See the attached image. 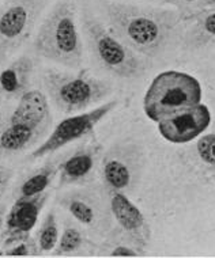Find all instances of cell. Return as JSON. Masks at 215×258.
<instances>
[{"label": "cell", "instance_id": "cell-9", "mask_svg": "<svg viewBox=\"0 0 215 258\" xmlns=\"http://www.w3.org/2000/svg\"><path fill=\"white\" fill-rule=\"evenodd\" d=\"M105 193H106L112 218L116 220L119 226V230L115 231L128 240L131 245L143 250L147 246L151 235L143 214L138 209V207H135L134 203L130 201V199L123 191L105 187Z\"/></svg>", "mask_w": 215, "mask_h": 258}, {"label": "cell", "instance_id": "cell-25", "mask_svg": "<svg viewBox=\"0 0 215 258\" xmlns=\"http://www.w3.org/2000/svg\"><path fill=\"white\" fill-rule=\"evenodd\" d=\"M185 2H196V0H185Z\"/></svg>", "mask_w": 215, "mask_h": 258}, {"label": "cell", "instance_id": "cell-2", "mask_svg": "<svg viewBox=\"0 0 215 258\" xmlns=\"http://www.w3.org/2000/svg\"><path fill=\"white\" fill-rule=\"evenodd\" d=\"M34 50L41 57L68 68L83 62V41L76 23V5L60 0L41 23L34 38Z\"/></svg>", "mask_w": 215, "mask_h": 258}, {"label": "cell", "instance_id": "cell-23", "mask_svg": "<svg viewBox=\"0 0 215 258\" xmlns=\"http://www.w3.org/2000/svg\"><path fill=\"white\" fill-rule=\"evenodd\" d=\"M5 219H6V207L5 205H0V230H2L3 224H5Z\"/></svg>", "mask_w": 215, "mask_h": 258}, {"label": "cell", "instance_id": "cell-13", "mask_svg": "<svg viewBox=\"0 0 215 258\" xmlns=\"http://www.w3.org/2000/svg\"><path fill=\"white\" fill-rule=\"evenodd\" d=\"M211 122L208 107L203 103L184 107L164 120L158 121V129L168 142L181 144L188 143L204 132Z\"/></svg>", "mask_w": 215, "mask_h": 258}, {"label": "cell", "instance_id": "cell-3", "mask_svg": "<svg viewBox=\"0 0 215 258\" xmlns=\"http://www.w3.org/2000/svg\"><path fill=\"white\" fill-rule=\"evenodd\" d=\"M202 86L195 76L180 71H165L155 76L144 95V113L150 120H164L184 107L200 103Z\"/></svg>", "mask_w": 215, "mask_h": 258}, {"label": "cell", "instance_id": "cell-4", "mask_svg": "<svg viewBox=\"0 0 215 258\" xmlns=\"http://www.w3.org/2000/svg\"><path fill=\"white\" fill-rule=\"evenodd\" d=\"M45 90L63 113L81 111L102 101L111 93V86L86 70L68 74L58 70H46L42 75Z\"/></svg>", "mask_w": 215, "mask_h": 258}, {"label": "cell", "instance_id": "cell-20", "mask_svg": "<svg viewBox=\"0 0 215 258\" xmlns=\"http://www.w3.org/2000/svg\"><path fill=\"white\" fill-rule=\"evenodd\" d=\"M38 253L40 251L37 247L36 239H33L32 236H29L26 239L18 240L3 250V254L10 255V257H26V255H37Z\"/></svg>", "mask_w": 215, "mask_h": 258}, {"label": "cell", "instance_id": "cell-1", "mask_svg": "<svg viewBox=\"0 0 215 258\" xmlns=\"http://www.w3.org/2000/svg\"><path fill=\"white\" fill-rule=\"evenodd\" d=\"M111 31L131 48L151 56L166 45L179 18L172 11L143 10L111 0H99Z\"/></svg>", "mask_w": 215, "mask_h": 258}, {"label": "cell", "instance_id": "cell-7", "mask_svg": "<svg viewBox=\"0 0 215 258\" xmlns=\"http://www.w3.org/2000/svg\"><path fill=\"white\" fill-rule=\"evenodd\" d=\"M58 203L87 231L94 235H106L109 232L112 214L105 187L86 186L66 191L59 196Z\"/></svg>", "mask_w": 215, "mask_h": 258}, {"label": "cell", "instance_id": "cell-21", "mask_svg": "<svg viewBox=\"0 0 215 258\" xmlns=\"http://www.w3.org/2000/svg\"><path fill=\"white\" fill-rule=\"evenodd\" d=\"M197 152L203 162L215 166V134L207 135L199 140Z\"/></svg>", "mask_w": 215, "mask_h": 258}, {"label": "cell", "instance_id": "cell-8", "mask_svg": "<svg viewBox=\"0 0 215 258\" xmlns=\"http://www.w3.org/2000/svg\"><path fill=\"white\" fill-rule=\"evenodd\" d=\"M119 105L117 101H109L93 110L86 111L82 114L68 117L56 125L52 134L42 142L34 151L30 154V159H38L45 155L53 154L70 143L76 142L79 139L86 138L87 135L93 134L95 125L99 124L105 117Z\"/></svg>", "mask_w": 215, "mask_h": 258}, {"label": "cell", "instance_id": "cell-19", "mask_svg": "<svg viewBox=\"0 0 215 258\" xmlns=\"http://www.w3.org/2000/svg\"><path fill=\"white\" fill-rule=\"evenodd\" d=\"M215 40V11L204 13L197 17L196 26L191 31V44L204 45Z\"/></svg>", "mask_w": 215, "mask_h": 258}, {"label": "cell", "instance_id": "cell-10", "mask_svg": "<svg viewBox=\"0 0 215 258\" xmlns=\"http://www.w3.org/2000/svg\"><path fill=\"white\" fill-rule=\"evenodd\" d=\"M103 150L97 140L85 143L59 160V187L83 186L94 179L101 166Z\"/></svg>", "mask_w": 215, "mask_h": 258}, {"label": "cell", "instance_id": "cell-17", "mask_svg": "<svg viewBox=\"0 0 215 258\" xmlns=\"http://www.w3.org/2000/svg\"><path fill=\"white\" fill-rule=\"evenodd\" d=\"M94 250H97V245L87 236L86 230L67 222L55 247L53 255H90Z\"/></svg>", "mask_w": 215, "mask_h": 258}, {"label": "cell", "instance_id": "cell-6", "mask_svg": "<svg viewBox=\"0 0 215 258\" xmlns=\"http://www.w3.org/2000/svg\"><path fill=\"white\" fill-rule=\"evenodd\" d=\"M49 0H6L0 6V61L26 42Z\"/></svg>", "mask_w": 215, "mask_h": 258}, {"label": "cell", "instance_id": "cell-12", "mask_svg": "<svg viewBox=\"0 0 215 258\" xmlns=\"http://www.w3.org/2000/svg\"><path fill=\"white\" fill-rule=\"evenodd\" d=\"M49 196L50 191H44L36 196L15 199L10 212L6 215L3 224V250L15 242L30 236V232L36 226L41 211L44 209Z\"/></svg>", "mask_w": 215, "mask_h": 258}, {"label": "cell", "instance_id": "cell-14", "mask_svg": "<svg viewBox=\"0 0 215 258\" xmlns=\"http://www.w3.org/2000/svg\"><path fill=\"white\" fill-rule=\"evenodd\" d=\"M48 129L49 126L45 125L9 118L0 129V159L29 150L40 142Z\"/></svg>", "mask_w": 215, "mask_h": 258}, {"label": "cell", "instance_id": "cell-15", "mask_svg": "<svg viewBox=\"0 0 215 258\" xmlns=\"http://www.w3.org/2000/svg\"><path fill=\"white\" fill-rule=\"evenodd\" d=\"M36 61L32 56L23 54L0 71V93L7 98H19L26 93Z\"/></svg>", "mask_w": 215, "mask_h": 258}, {"label": "cell", "instance_id": "cell-5", "mask_svg": "<svg viewBox=\"0 0 215 258\" xmlns=\"http://www.w3.org/2000/svg\"><path fill=\"white\" fill-rule=\"evenodd\" d=\"M82 25L94 57L106 71L120 78H135L144 71V62L119 37L105 27L89 10L82 13Z\"/></svg>", "mask_w": 215, "mask_h": 258}, {"label": "cell", "instance_id": "cell-16", "mask_svg": "<svg viewBox=\"0 0 215 258\" xmlns=\"http://www.w3.org/2000/svg\"><path fill=\"white\" fill-rule=\"evenodd\" d=\"M59 173V159L48 160L44 166L32 170L19 179L18 185L14 190V197H30L46 191L52 185Z\"/></svg>", "mask_w": 215, "mask_h": 258}, {"label": "cell", "instance_id": "cell-11", "mask_svg": "<svg viewBox=\"0 0 215 258\" xmlns=\"http://www.w3.org/2000/svg\"><path fill=\"white\" fill-rule=\"evenodd\" d=\"M139 151L131 144H117L102 155L101 177L103 186L113 190H128L139 170Z\"/></svg>", "mask_w": 215, "mask_h": 258}, {"label": "cell", "instance_id": "cell-24", "mask_svg": "<svg viewBox=\"0 0 215 258\" xmlns=\"http://www.w3.org/2000/svg\"><path fill=\"white\" fill-rule=\"evenodd\" d=\"M203 5L215 6V0H204V2H203Z\"/></svg>", "mask_w": 215, "mask_h": 258}, {"label": "cell", "instance_id": "cell-22", "mask_svg": "<svg viewBox=\"0 0 215 258\" xmlns=\"http://www.w3.org/2000/svg\"><path fill=\"white\" fill-rule=\"evenodd\" d=\"M11 178H13V170L5 167V166H0V197L7 190Z\"/></svg>", "mask_w": 215, "mask_h": 258}, {"label": "cell", "instance_id": "cell-18", "mask_svg": "<svg viewBox=\"0 0 215 258\" xmlns=\"http://www.w3.org/2000/svg\"><path fill=\"white\" fill-rule=\"evenodd\" d=\"M59 224L56 219V212L53 209L49 211V214L46 215L44 222L41 224L40 230L37 232L36 243L40 253H49L55 250L59 242Z\"/></svg>", "mask_w": 215, "mask_h": 258}]
</instances>
